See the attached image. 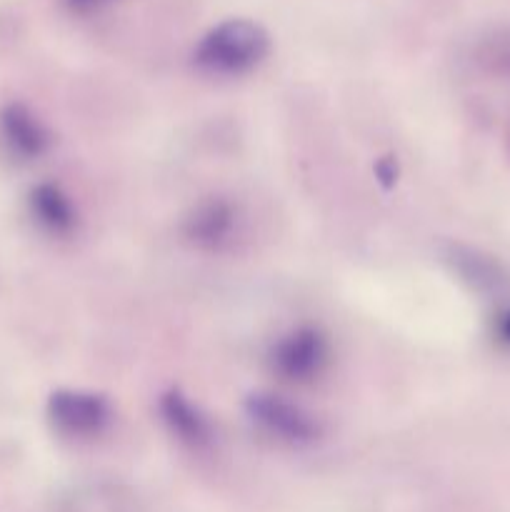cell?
<instances>
[{
	"instance_id": "6",
	"label": "cell",
	"mask_w": 510,
	"mask_h": 512,
	"mask_svg": "<svg viewBox=\"0 0 510 512\" xmlns=\"http://www.w3.org/2000/svg\"><path fill=\"white\" fill-rule=\"evenodd\" d=\"M0 135H3L10 153L23 160L38 158L48 145L43 125L35 120V115L28 108L15 103L0 110Z\"/></svg>"
},
{
	"instance_id": "8",
	"label": "cell",
	"mask_w": 510,
	"mask_h": 512,
	"mask_svg": "<svg viewBox=\"0 0 510 512\" xmlns=\"http://www.w3.org/2000/svg\"><path fill=\"white\" fill-rule=\"evenodd\" d=\"M160 410H163L165 423L170 425V430H173L183 443H190L198 448V445H205L210 440L208 420H205L203 415H200V410L180 393L165 395Z\"/></svg>"
},
{
	"instance_id": "4",
	"label": "cell",
	"mask_w": 510,
	"mask_h": 512,
	"mask_svg": "<svg viewBox=\"0 0 510 512\" xmlns=\"http://www.w3.org/2000/svg\"><path fill=\"white\" fill-rule=\"evenodd\" d=\"M250 418L285 443H310L318 438V423L298 405L278 398V395H253L248 403Z\"/></svg>"
},
{
	"instance_id": "7",
	"label": "cell",
	"mask_w": 510,
	"mask_h": 512,
	"mask_svg": "<svg viewBox=\"0 0 510 512\" xmlns=\"http://www.w3.org/2000/svg\"><path fill=\"white\" fill-rule=\"evenodd\" d=\"M30 210H33L35 220L55 235L70 233L75 225L73 203L65 198L63 190H60L58 185H35V188L30 190Z\"/></svg>"
},
{
	"instance_id": "10",
	"label": "cell",
	"mask_w": 510,
	"mask_h": 512,
	"mask_svg": "<svg viewBox=\"0 0 510 512\" xmlns=\"http://www.w3.org/2000/svg\"><path fill=\"white\" fill-rule=\"evenodd\" d=\"M98 3H103V0H68V5L73 10H88V8H93V5H98Z\"/></svg>"
},
{
	"instance_id": "2",
	"label": "cell",
	"mask_w": 510,
	"mask_h": 512,
	"mask_svg": "<svg viewBox=\"0 0 510 512\" xmlns=\"http://www.w3.org/2000/svg\"><path fill=\"white\" fill-rule=\"evenodd\" d=\"M328 340L318 328H295L275 343L270 365L288 383H308L328 365Z\"/></svg>"
},
{
	"instance_id": "1",
	"label": "cell",
	"mask_w": 510,
	"mask_h": 512,
	"mask_svg": "<svg viewBox=\"0 0 510 512\" xmlns=\"http://www.w3.org/2000/svg\"><path fill=\"white\" fill-rule=\"evenodd\" d=\"M270 38L253 20H225L210 28L195 45V65L205 73L240 75L253 70L265 60Z\"/></svg>"
},
{
	"instance_id": "3",
	"label": "cell",
	"mask_w": 510,
	"mask_h": 512,
	"mask_svg": "<svg viewBox=\"0 0 510 512\" xmlns=\"http://www.w3.org/2000/svg\"><path fill=\"white\" fill-rule=\"evenodd\" d=\"M50 423L68 438H98L110 423L108 400L83 390H58L48 403Z\"/></svg>"
},
{
	"instance_id": "9",
	"label": "cell",
	"mask_w": 510,
	"mask_h": 512,
	"mask_svg": "<svg viewBox=\"0 0 510 512\" xmlns=\"http://www.w3.org/2000/svg\"><path fill=\"white\" fill-rule=\"evenodd\" d=\"M493 338L510 350V303H503L493 315Z\"/></svg>"
},
{
	"instance_id": "5",
	"label": "cell",
	"mask_w": 510,
	"mask_h": 512,
	"mask_svg": "<svg viewBox=\"0 0 510 512\" xmlns=\"http://www.w3.org/2000/svg\"><path fill=\"white\" fill-rule=\"evenodd\" d=\"M235 220L238 215L228 200H208L193 210L188 225H185V233L200 248L215 250L228 243L235 230Z\"/></svg>"
}]
</instances>
